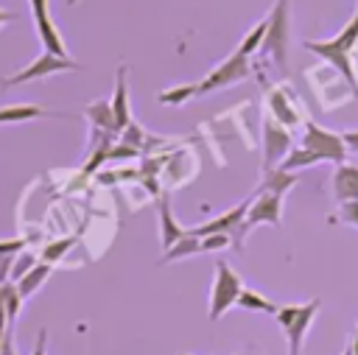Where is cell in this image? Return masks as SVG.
Returning a JSON list of instances; mask_svg holds the SVG:
<instances>
[{
	"mask_svg": "<svg viewBox=\"0 0 358 355\" xmlns=\"http://www.w3.org/2000/svg\"><path fill=\"white\" fill-rule=\"evenodd\" d=\"M299 310H302V305H282V307H277V316H274V319H277V324L285 330V327L299 316Z\"/></svg>",
	"mask_w": 358,
	"mask_h": 355,
	"instance_id": "29",
	"label": "cell"
},
{
	"mask_svg": "<svg viewBox=\"0 0 358 355\" xmlns=\"http://www.w3.org/2000/svg\"><path fill=\"white\" fill-rule=\"evenodd\" d=\"M333 196L338 204L358 201V165L338 162L333 171Z\"/></svg>",
	"mask_w": 358,
	"mask_h": 355,
	"instance_id": "11",
	"label": "cell"
},
{
	"mask_svg": "<svg viewBox=\"0 0 358 355\" xmlns=\"http://www.w3.org/2000/svg\"><path fill=\"white\" fill-rule=\"evenodd\" d=\"M280 221H282V196H277V193H255V198H252V204H249V210H246L243 224H241L238 232L232 235V240H235L232 246L243 249L246 235H249L257 224L280 226Z\"/></svg>",
	"mask_w": 358,
	"mask_h": 355,
	"instance_id": "3",
	"label": "cell"
},
{
	"mask_svg": "<svg viewBox=\"0 0 358 355\" xmlns=\"http://www.w3.org/2000/svg\"><path fill=\"white\" fill-rule=\"evenodd\" d=\"M28 3H31V14H34V25H36V36H39V42L45 45V50H48V53H56V56H67L64 39H62L59 28H56L53 20H50L48 0H28Z\"/></svg>",
	"mask_w": 358,
	"mask_h": 355,
	"instance_id": "9",
	"label": "cell"
},
{
	"mask_svg": "<svg viewBox=\"0 0 358 355\" xmlns=\"http://www.w3.org/2000/svg\"><path fill=\"white\" fill-rule=\"evenodd\" d=\"M193 95H199V92H196V84H179V87H171V89L159 92L157 101H159V103H168V106H182V103L190 101Z\"/></svg>",
	"mask_w": 358,
	"mask_h": 355,
	"instance_id": "23",
	"label": "cell"
},
{
	"mask_svg": "<svg viewBox=\"0 0 358 355\" xmlns=\"http://www.w3.org/2000/svg\"><path fill=\"white\" fill-rule=\"evenodd\" d=\"M84 115L92 120L95 129H103L106 134H115V131H117L115 112H112V103H109V101H92V103H87Z\"/></svg>",
	"mask_w": 358,
	"mask_h": 355,
	"instance_id": "16",
	"label": "cell"
},
{
	"mask_svg": "<svg viewBox=\"0 0 358 355\" xmlns=\"http://www.w3.org/2000/svg\"><path fill=\"white\" fill-rule=\"evenodd\" d=\"M316 310H319V299L305 302L302 310H299V316L285 327V338H288V352L291 355H299L302 341H305V335H308V330H310V324L316 319Z\"/></svg>",
	"mask_w": 358,
	"mask_h": 355,
	"instance_id": "10",
	"label": "cell"
},
{
	"mask_svg": "<svg viewBox=\"0 0 358 355\" xmlns=\"http://www.w3.org/2000/svg\"><path fill=\"white\" fill-rule=\"evenodd\" d=\"M291 151V131L271 115L263 117V173L280 168V162Z\"/></svg>",
	"mask_w": 358,
	"mask_h": 355,
	"instance_id": "8",
	"label": "cell"
},
{
	"mask_svg": "<svg viewBox=\"0 0 358 355\" xmlns=\"http://www.w3.org/2000/svg\"><path fill=\"white\" fill-rule=\"evenodd\" d=\"M316 162H322L316 154H310V151H305V148H294V151H288V157L280 162V168L296 173L299 168H310V165H316Z\"/></svg>",
	"mask_w": 358,
	"mask_h": 355,
	"instance_id": "21",
	"label": "cell"
},
{
	"mask_svg": "<svg viewBox=\"0 0 358 355\" xmlns=\"http://www.w3.org/2000/svg\"><path fill=\"white\" fill-rule=\"evenodd\" d=\"M268 109H271V117L280 120L282 126H294V123H299V115L288 109L282 89H271V92H268Z\"/></svg>",
	"mask_w": 358,
	"mask_h": 355,
	"instance_id": "20",
	"label": "cell"
},
{
	"mask_svg": "<svg viewBox=\"0 0 358 355\" xmlns=\"http://www.w3.org/2000/svg\"><path fill=\"white\" fill-rule=\"evenodd\" d=\"M294 184H296V173L282 171V168H274V171H266V173H263V182L257 184V193H277V196H285Z\"/></svg>",
	"mask_w": 358,
	"mask_h": 355,
	"instance_id": "15",
	"label": "cell"
},
{
	"mask_svg": "<svg viewBox=\"0 0 358 355\" xmlns=\"http://www.w3.org/2000/svg\"><path fill=\"white\" fill-rule=\"evenodd\" d=\"M25 249L22 238H11V240H0V254H20Z\"/></svg>",
	"mask_w": 358,
	"mask_h": 355,
	"instance_id": "31",
	"label": "cell"
},
{
	"mask_svg": "<svg viewBox=\"0 0 358 355\" xmlns=\"http://www.w3.org/2000/svg\"><path fill=\"white\" fill-rule=\"evenodd\" d=\"M241 291H243L241 274L232 271L229 263L218 260L215 263V280H213V288H210V310H207V319L210 321H218L232 305H238Z\"/></svg>",
	"mask_w": 358,
	"mask_h": 355,
	"instance_id": "2",
	"label": "cell"
},
{
	"mask_svg": "<svg viewBox=\"0 0 358 355\" xmlns=\"http://www.w3.org/2000/svg\"><path fill=\"white\" fill-rule=\"evenodd\" d=\"M36 263H39V260L34 257V252H25V249H22V252L14 257V266H11V280H14V282H20V280H22V277H25V274H28V271L36 266Z\"/></svg>",
	"mask_w": 358,
	"mask_h": 355,
	"instance_id": "27",
	"label": "cell"
},
{
	"mask_svg": "<svg viewBox=\"0 0 358 355\" xmlns=\"http://www.w3.org/2000/svg\"><path fill=\"white\" fill-rule=\"evenodd\" d=\"M350 347H352V352L358 355V327H355V333H352V341H350Z\"/></svg>",
	"mask_w": 358,
	"mask_h": 355,
	"instance_id": "36",
	"label": "cell"
},
{
	"mask_svg": "<svg viewBox=\"0 0 358 355\" xmlns=\"http://www.w3.org/2000/svg\"><path fill=\"white\" fill-rule=\"evenodd\" d=\"M341 355H355V352H352V347H350V344H347V347H344V352H341Z\"/></svg>",
	"mask_w": 358,
	"mask_h": 355,
	"instance_id": "37",
	"label": "cell"
},
{
	"mask_svg": "<svg viewBox=\"0 0 358 355\" xmlns=\"http://www.w3.org/2000/svg\"><path fill=\"white\" fill-rule=\"evenodd\" d=\"M45 347H48V330H39V338H36V349H34V355H45Z\"/></svg>",
	"mask_w": 358,
	"mask_h": 355,
	"instance_id": "34",
	"label": "cell"
},
{
	"mask_svg": "<svg viewBox=\"0 0 358 355\" xmlns=\"http://www.w3.org/2000/svg\"><path fill=\"white\" fill-rule=\"evenodd\" d=\"M81 64H76L70 56H56V53H39L31 64H25L20 73L14 75H6L0 78V89H8V87H20V84H28V81H36V78H48L53 73H70V70H78Z\"/></svg>",
	"mask_w": 358,
	"mask_h": 355,
	"instance_id": "5",
	"label": "cell"
},
{
	"mask_svg": "<svg viewBox=\"0 0 358 355\" xmlns=\"http://www.w3.org/2000/svg\"><path fill=\"white\" fill-rule=\"evenodd\" d=\"M201 252V238H196V235H185L182 240H176L171 249H165V254H162V266L165 263H173V260H185V257H190V254H199Z\"/></svg>",
	"mask_w": 358,
	"mask_h": 355,
	"instance_id": "18",
	"label": "cell"
},
{
	"mask_svg": "<svg viewBox=\"0 0 358 355\" xmlns=\"http://www.w3.org/2000/svg\"><path fill=\"white\" fill-rule=\"evenodd\" d=\"M249 73H252V67H249V56H243V53H229L221 64H215L199 84H196V92L199 95H207V92H213V89H224V87H232L235 81H243V78H249Z\"/></svg>",
	"mask_w": 358,
	"mask_h": 355,
	"instance_id": "7",
	"label": "cell"
},
{
	"mask_svg": "<svg viewBox=\"0 0 358 355\" xmlns=\"http://www.w3.org/2000/svg\"><path fill=\"white\" fill-rule=\"evenodd\" d=\"M50 277V263H45V260H39L20 282H17V288H20V294H22V299H28V296H34L42 285H45V280Z\"/></svg>",
	"mask_w": 358,
	"mask_h": 355,
	"instance_id": "17",
	"label": "cell"
},
{
	"mask_svg": "<svg viewBox=\"0 0 358 355\" xmlns=\"http://www.w3.org/2000/svg\"><path fill=\"white\" fill-rule=\"evenodd\" d=\"M187 232L190 229H185L182 224H176L173 210H171V198H159V243H162V249H171Z\"/></svg>",
	"mask_w": 358,
	"mask_h": 355,
	"instance_id": "14",
	"label": "cell"
},
{
	"mask_svg": "<svg viewBox=\"0 0 358 355\" xmlns=\"http://www.w3.org/2000/svg\"><path fill=\"white\" fill-rule=\"evenodd\" d=\"M0 355H14V338H11V333H3V344H0Z\"/></svg>",
	"mask_w": 358,
	"mask_h": 355,
	"instance_id": "33",
	"label": "cell"
},
{
	"mask_svg": "<svg viewBox=\"0 0 358 355\" xmlns=\"http://www.w3.org/2000/svg\"><path fill=\"white\" fill-rule=\"evenodd\" d=\"M268 28H266V39L263 48L257 50L260 56H271L277 67L285 64V53H288V31H291V20H288V0H277L274 8L266 17Z\"/></svg>",
	"mask_w": 358,
	"mask_h": 355,
	"instance_id": "4",
	"label": "cell"
},
{
	"mask_svg": "<svg viewBox=\"0 0 358 355\" xmlns=\"http://www.w3.org/2000/svg\"><path fill=\"white\" fill-rule=\"evenodd\" d=\"M0 344H3V338H0Z\"/></svg>",
	"mask_w": 358,
	"mask_h": 355,
	"instance_id": "39",
	"label": "cell"
},
{
	"mask_svg": "<svg viewBox=\"0 0 358 355\" xmlns=\"http://www.w3.org/2000/svg\"><path fill=\"white\" fill-rule=\"evenodd\" d=\"M14 17H17V14H14V11H6V8H0V28H3V25H6V22H11V20H14Z\"/></svg>",
	"mask_w": 358,
	"mask_h": 355,
	"instance_id": "35",
	"label": "cell"
},
{
	"mask_svg": "<svg viewBox=\"0 0 358 355\" xmlns=\"http://www.w3.org/2000/svg\"><path fill=\"white\" fill-rule=\"evenodd\" d=\"M126 64L117 67V75H115V95H112V112H115V123H117V131L129 129L131 123V115H129V84H126Z\"/></svg>",
	"mask_w": 358,
	"mask_h": 355,
	"instance_id": "13",
	"label": "cell"
},
{
	"mask_svg": "<svg viewBox=\"0 0 358 355\" xmlns=\"http://www.w3.org/2000/svg\"><path fill=\"white\" fill-rule=\"evenodd\" d=\"M73 243H76V238H62V240L48 243V246H45V252H42V260L53 266L56 260H62V257H64V252H70V249H73Z\"/></svg>",
	"mask_w": 358,
	"mask_h": 355,
	"instance_id": "26",
	"label": "cell"
},
{
	"mask_svg": "<svg viewBox=\"0 0 358 355\" xmlns=\"http://www.w3.org/2000/svg\"><path fill=\"white\" fill-rule=\"evenodd\" d=\"M238 307L241 310H255V313H268V316H277V305L271 299H266L263 294H257L255 288H243L241 296H238Z\"/></svg>",
	"mask_w": 358,
	"mask_h": 355,
	"instance_id": "19",
	"label": "cell"
},
{
	"mask_svg": "<svg viewBox=\"0 0 358 355\" xmlns=\"http://www.w3.org/2000/svg\"><path fill=\"white\" fill-rule=\"evenodd\" d=\"M109 154H112V134H106V137L101 140V145L92 151L90 162L84 165V173H98V168L103 165V159H109Z\"/></svg>",
	"mask_w": 358,
	"mask_h": 355,
	"instance_id": "25",
	"label": "cell"
},
{
	"mask_svg": "<svg viewBox=\"0 0 358 355\" xmlns=\"http://www.w3.org/2000/svg\"><path fill=\"white\" fill-rule=\"evenodd\" d=\"M338 218H341L344 224H350V226L358 229V201H347V204H341Z\"/></svg>",
	"mask_w": 358,
	"mask_h": 355,
	"instance_id": "30",
	"label": "cell"
},
{
	"mask_svg": "<svg viewBox=\"0 0 358 355\" xmlns=\"http://www.w3.org/2000/svg\"><path fill=\"white\" fill-rule=\"evenodd\" d=\"M0 296H3V302H6V313H8V321L14 324L17 321V316H20V307H22V294H20V288H17V282H6V285H0Z\"/></svg>",
	"mask_w": 358,
	"mask_h": 355,
	"instance_id": "22",
	"label": "cell"
},
{
	"mask_svg": "<svg viewBox=\"0 0 358 355\" xmlns=\"http://www.w3.org/2000/svg\"><path fill=\"white\" fill-rule=\"evenodd\" d=\"M355 42H358V8H355V14H352V20L333 36V39H327V42H316V39H308L305 42V48L310 50V53H316L319 59H324V61H330L347 81H350V87H352V95L358 98V75H355V67H352V59H350V53H352V48H355Z\"/></svg>",
	"mask_w": 358,
	"mask_h": 355,
	"instance_id": "1",
	"label": "cell"
},
{
	"mask_svg": "<svg viewBox=\"0 0 358 355\" xmlns=\"http://www.w3.org/2000/svg\"><path fill=\"white\" fill-rule=\"evenodd\" d=\"M302 148L310 151V154H316L319 159H327V162H336V165L344 162V159H347V151H350L341 134L327 131V129H322V126L313 123V120H305Z\"/></svg>",
	"mask_w": 358,
	"mask_h": 355,
	"instance_id": "6",
	"label": "cell"
},
{
	"mask_svg": "<svg viewBox=\"0 0 358 355\" xmlns=\"http://www.w3.org/2000/svg\"><path fill=\"white\" fill-rule=\"evenodd\" d=\"M232 238L229 235H207V238H201V252H218V249H227V246H232L229 243Z\"/></svg>",
	"mask_w": 358,
	"mask_h": 355,
	"instance_id": "28",
	"label": "cell"
},
{
	"mask_svg": "<svg viewBox=\"0 0 358 355\" xmlns=\"http://www.w3.org/2000/svg\"><path fill=\"white\" fill-rule=\"evenodd\" d=\"M341 137H344V143H347V148H350L352 154H358V129H350V131H341Z\"/></svg>",
	"mask_w": 358,
	"mask_h": 355,
	"instance_id": "32",
	"label": "cell"
},
{
	"mask_svg": "<svg viewBox=\"0 0 358 355\" xmlns=\"http://www.w3.org/2000/svg\"><path fill=\"white\" fill-rule=\"evenodd\" d=\"M36 117H76L67 112H53L36 103H14V106H0V123H25V120H36Z\"/></svg>",
	"mask_w": 358,
	"mask_h": 355,
	"instance_id": "12",
	"label": "cell"
},
{
	"mask_svg": "<svg viewBox=\"0 0 358 355\" xmlns=\"http://www.w3.org/2000/svg\"><path fill=\"white\" fill-rule=\"evenodd\" d=\"M243 355H249V352H243Z\"/></svg>",
	"mask_w": 358,
	"mask_h": 355,
	"instance_id": "38",
	"label": "cell"
},
{
	"mask_svg": "<svg viewBox=\"0 0 358 355\" xmlns=\"http://www.w3.org/2000/svg\"><path fill=\"white\" fill-rule=\"evenodd\" d=\"M266 28H268V22L263 20V22H257L246 36H243V42L238 45V53H243V56H252V53H257L260 48H263V39H266Z\"/></svg>",
	"mask_w": 358,
	"mask_h": 355,
	"instance_id": "24",
	"label": "cell"
}]
</instances>
